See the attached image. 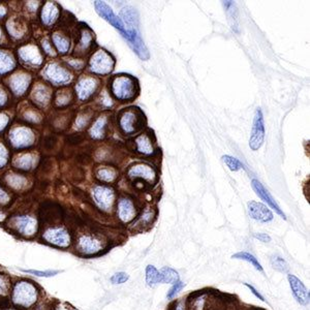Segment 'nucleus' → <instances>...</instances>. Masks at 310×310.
Returning <instances> with one entry per match:
<instances>
[{
  "instance_id": "nucleus-41",
  "label": "nucleus",
  "mask_w": 310,
  "mask_h": 310,
  "mask_svg": "<svg viewBox=\"0 0 310 310\" xmlns=\"http://www.w3.org/2000/svg\"><path fill=\"white\" fill-rule=\"evenodd\" d=\"M70 142L71 144H79L80 142H82L83 140V136L81 134H73L70 136Z\"/></svg>"
},
{
  "instance_id": "nucleus-43",
  "label": "nucleus",
  "mask_w": 310,
  "mask_h": 310,
  "mask_svg": "<svg viewBox=\"0 0 310 310\" xmlns=\"http://www.w3.org/2000/svg\"><path fill=\"white\" fill-rule=\"evenodd\" d=\"M44 48L47 50V53L49 54H53V50H52L50 47H49V43L48 42H45V44H43Z\"/></svg>"
},
{
  "instance_id": "nucleus-22",
  "label": "nucleus",
  "mask_w": 310,
  "mask_h": 310,
  "mask_svg": "<svg viewBox=\"0 0 310 310\" xmlns=\"http://www.w3.org/2000/svg\"><path fill=\"white\" fill-rule=\"evenodd\" d=\"M53 42L55 46L57 47V49L60 51V53L62 54L66 53L67 50L70 49V41H68L66 38H64L62 34L55 33L53 37Z\"/></svg>"
},
{
  "instance_id": "nucleus-40",
  "label": "nucleus",
  "mask_w": 310,
  "mask_h": 310,
  "mask_svg": "<svg viewBox=\"0 0 310 310\" xmlns=\"http://www.w3.org/2000/svg\"><path fill=\"white\" fill-rule=\"evenodd\" d=\"M245 285H246V286H247V287H248V288H249V289L251 290V292H252V294H253V295H254V296H255V297L257 298V299H260L261 301H265L264 297H263V296H262V295L260 294V292H258V291H257V290H256V289H255V288H254V287L252 286V285H250V284H248V283H245Z\"/></svg>"
},
{
  "instance_id": "nucleus-30",
  "label": "nucleus",
  "mask_w": 310,
  "mask_h": 310,
  "mask_svg": "<svg viewBox=\"0 0 310 310\" xmlns=\"http://www.w3.org/2000/svg\"><path fill=\"white\" fill-rule=\"evenodd\" d=\"M11 289V280L5 274H0V296H7Z\"/></svg>"
},
{
  "instance_id": "nucleus-25",
  "label": "nucleus",
  "mask_w": 310,
  "mask_h": 310,
  "mask_svg": "<svg viewBox=\"0 0 310 310\" xmlns=\"http://www.w3.org/2000/svg\"><path fill=\"white\" fill-rule=\"evenodd\" d=\"M271 264L274 269H276L280 272H286L288 270V266L282 257L278 255H274L271 258Z\"/></svg>"
},
{
  "instance_id": "nucleus-21",
  "label": "nucleus",
  "mask_w": 310,
  "mask_h": 310,
  "mask_svg": "<svg viewBox=\"0 0 310 310\" xmlns=\"http://www.w3.org/2000/svg\"><path fill=\"white\" fill-rule=\"evenodd\" d=\"M225 7L226 10L228 12L229 18L232 24V28L235 29L236 31H238V20H237V10H236V6L235 4H233V2H225Z\"/></svg>"
},
{
  "instance_id": "nucleus-7",
  "label": "nucleus",
  "mask_w": 310,
  "mask_h": 310,
  "mask_svg": "<svg viewBox=\"0 0 310 310\" xmlns=\"http://www.w3.org/2000/svg\"><path fill=\"white\" fill-rule=\"evenodd\" d=\"M113 189L107 186H96L93 189V198L96 205L102 210H109L114 202Z\"/></svg>"
},
{
  "instance_id": "nucleus-36",
  "label": "nucleus",
  "mask_w": 310,
  "mask_h": 310,
  "mask_svg": "<svg viewBox=\"0 0 310 310\" xmlns=\"http://www.w3.org/2000/svg\"><path fill=\"white\" fill-rule=\"evenodd\" d=\"M183 287H184V283L181 282L180 280L178 282H176L175 284H173V287H172L170 289V291L168 292V299H172L173 297H175Z\"/></svg>"
},
{
  "instance_id": "nucleus-32",
  "label": "nucleus",
  "mask_w": 310,
  "mask_h": 310,
  "mask_svg": "<svg viewBox=\"0 0 310 310\" xmlns=\"http://www.w3.org/2000/svg\"><path fill=\"white\" fill-rule=\"evenodd\" d=\"M137 143V149L140 152L143 153H150L152 151V146L150 144V141L147 139L146 136H141L136 140Z\"/></svg>"
},
{
  "instance_id": "nucleus-31",
  "label": "nucleus",
  "mask_w": 310,
  "mask_h": 310,
  "mask_svg": "<svg viewBox=\"0 0 310 310\" xmlns=\"http://www.w3.org/2000/svg\"><path fill=\"white\" fill-rule=\"evenodd\" d=\"M22 271L25 272V273H28V274L36 275V276H39V277H52V276H55V275H57L59 273V271H57V270H47V271L22 270Z\"/></svg>"
},
{
  "instance_id": "nucleus-48",
  "label": "nucleus",
  "mask_w": 310,
  "mask_h": 310,
  "mask_svg": "<svg viewBox=\"0 0 310 310\" xmlns=\"http://www.w3.org/2000/svg\"><path fill=\"white\" fill-rule=\"evenodd\" d=\"M0 36H2V32H0Z\"/></svg>"
},
{
  "instance_id": "nucleus-28",
  "label": "nucleus",
  "mask_w": 310,
  "mask_h": 310,
  "mask_svg": "<svg viewBox=\"0 0 310 310\" xmlns=\"http://www.w3.org/2000/svg\"><path fill=\"white\" fill-rule=\"evenodd\" d=\"M46 9L49 11V13H48V15H43V22H45V24L49 25V24L53 23L56 20L55 18L57 17V11L53 8V6L49 5V4L46 6Z\"/></svg>"
},
{
  "instance_id": "nucleus-34",
  "label": "nucleus",
  "mask_w": 310,
  "mask_h": 310,
  "mask_svg": "<svg viewBox=\"0 0 310 310\" xmlns=\"http://www.w3.org/2000/svg\"><path fill=\"white\" fill-rule=\"evenodd\" d=\"M129 276L125 272H118L111 277V282L113 284H122L128 280Z\"/></svg>"
},
{
  "instance_id": "nucleus-4",
  "label": "nucleus",
  "mask_w": 310,
  "mask_h": 310,
  "mask_svg": "<svg viewBox=\"0 0 310 310\" xmlns=\"http://www.w3.org/2000/svg\"><path fill=\"white\" fill-rule=\"evenodd\" d=\"M43 238L48 243L61 248L68 247L71 244V236L63 228H50L44 233Z\"/></svg>"
},
{
  "instance_id": "nucleus-37",
  "label": "nucleus",
  "mask_w": 310,
  "mask_h": 310,
  "mask_svg": "<svg viewBox=\"0 0 310 310\" xmlns=\"http://www.w3.org/2000/svg\"><path fill=\"white\" fill-rule=\"evenodd\" d=\"M56 144H57V139H56L55 135H49V136L46 137L45 141H44L45 148L49 149V150L54 149Z\"/></svg>"
},
{
  "instance_id": "nucleus-24",
  "label": "nucleus",
  "mask_w": 310,
  "mask_h": 310,
  "mask_svg": "<svg viewBox=\"0 0 310 310\" xmlns=\"http://www.w3.org/2000/svg\"><path fill=\"white\" fill-rule=\"evenodd\" d=\"M96 176L101 181L112 182L116 178V173L112 169H100L97 171Z\"/></svg>"
},
{
  "instance_id": "nucleus-16",
  "label": "nucleus",
  "mask_w": 310,
  "mask_h": 310,
  "mask_svg": "<svg viewBox=\"0 0 310 310\" xmlns=\"http://www.w3.org/2000/svg\"><path fill=\"white\" fill-rule=\"evenodd\" d=\"M128 176L130 178H142L152 181L155 178V173L151 168L147 166H135L129 170Z\"/></svg>"
},
{
  "instance_id": "nucleus-46",
  "label": "nucleus",
  "mask_w": 310,
  "mask_h": 310,
  "mask_svg": "<svg viewBox=\"0 0 310 310\" xmlns=\"http://www.w3.org/2000/svg\"><path fill=\"white\" fill-rule=\"evenodd\" d=\"M5 13H6V11L3 8H0V17H3L5 15Z\"/></svg>"
},
{
  "instance_id": "nucleus-8",
  "label": "nucleus",
  "mask_w": 310,
  "mask_h": 310,
  "mask_svg": "<svg viewBox=\"0 0 310 310\" xmlns=\"http://www.w3.org/2000/svg\"><path fill=\"white\" fill-rule=\"evenodd\" d=\"M78 250L84 254H94L101 250V241L93 236L84 235L78 240Z\"/></svg>"
},
{
  "instance_id": "nucleus-12",
  "label": "nucleus",
  "mask_w": 310,
  "mask_h": 310,
  "mask_svg": "<svg viewBox=\"0 0 310 310\" xmlns=\"http://www.w3.org/2000/svg\"><path fill=\"white\" fill-rule=\"evenodd\" d=\"M248 211L250 217L260 222H269L273 219V213L261 203L253 201L248 203Z\"/></svg>"
},
{
  "instance_id": "nucleus-33",
  "label": "nucleus",
  "mask_w": 310,
  "mask_h": 310,
  "mask_svg": "<svg viewBox=\"0 0 310 310\" xmlns=\"http://www.w3.org/2000/svg\"><path fill=\"white\" fill-rule=\"evenodd\" d=\"M26 84H27L26 81H23V80H22V77H20V78H16V79H14L13 82H12V86H13L14 90H15L16 92H19L18 94H22V93L25 91L26 86H24V85H26Z\"/></svg>"
},
{
  "instance_id": "nucleus-19",
  "label": "nucleus",
  "mask_w": 310,
  "mask_h": 310,
  "mask_svg": "<svg viewBox=\"0 0 310 310\" xmlns=\"http://www.w3.org/2000/svg\"><path fill=\"white\" fill-rule=\"evenodd\" d=\"M232 257L236 258V260H243V261H246V262L250 263L257 271H260V272L264 271L262 265L258 263V261L256 260V258L252 254H250L249 252H245V251L238 252V253L234 254Z\"/></svg>"
},
{
  "instance_id": "nucleus-9",
  "label": "nucleus",
  "mask_w": 310,
  "mask_h": 310,
  "mask_svg": "<svg viewBox=\"0 0 310 310\" xmlns=\"http://www.w3.org/2000/svg\"><path fill=\"white\" fill-rule=\"evenodd\" d=\"M292 295L296 298V300L302 304L306 305L309 303V291L306 288V286L303 284V282L298 279L294 275H288L287 276Z\"/></svg>"
},
{
  "instance_id": "nucleus-13",
  "label": "nucleus",
  "mask_w": 310,
  "mask_h": 310,
  "mask_svg": "<svg viewBox=\"0 0 310 310\" xmlns=\"http://www.w3.org/2000/svg\"><path fill=\"white\" fill-rule=\"evenodd\" d=\"M118 215L119 218L124 222H128L133 219L135 215L134 206L128 199H121L118 204Z\"/></svg>"
},
{
  "instance_id": "nucleus-42",
  "label": "nucleus",
  "mask_w": 310,
  "mask_h": 310,
  "mask_svg": "<svg viewBox=\"0 0 310 310\" xmlns=\"http://www.w3.org/2000/svg\"><path fill=\"white\" fill-rule=\"evenodd\" d=\"M8 123V118L4 115H0V130L4 129Z\"/></svg>"
},
{
  "instance_id": "nucleus-15",
  "label": "nucleus",
  "mask_w": 310,
  "mask_h": 310,
  "mask_svg": "<svg viewBox=\"0 0 310 310\" xmlns=\"http://www.w3.org/2000/svg\"><path fill=\"white\" fill-rule=\"evenodd\" d=\"M96 86V81L93 79L86 78L81 80L77 86L79 97L81 99H87L92 95V92L95 91Z\"/></svg>"
},
{
  "instance_id": "nucleus-35",
  "label": "nucleus",
  "mask_w": 310,
  "mask_h": 310,
  "mask_svg": "<svg viewBox=\"0 0 310 310\" xmlns=\"http://www.w3.org/2000/svg\"><path fill=\"white\" fill-rule=\"evenodd\" d=\"M32 166V160L30 159V157H23L21 160H18V164H17V167L22 169V170H29Z\"/></svg>"
},
{
  "instance_id": "nucleus-27",
  "label": "nucleus",
  "mask_w": 310,
  "mask_h": 310,
  "mask_svg": "<svg viewBox=\"0 0 310 310\" xmlns=\"http://www.w3.org/2000/svg\"><path fill=\"white\" fill-rule=\"evenodd\" d=\"M8 57H10L8 54L2 53V52H0V60H4L6 58H8ZM13 65H14V61H13L12 58L8 59V60H5V61H0V74L7 73L10 70H12Z\"/></svg>"
},
{
  "instance_id": "nucleus-6",
  "label": "nucleus",
  "mask_w": 310,
  "mask_h": 310,
  "mask_svg": "<svg viewBox=\"0 0 310 310\" xmlns=\"http://www.w3.org/2000/svg\"><path fill=\"white\" fill-rule=\"evenodd\" d=\"M114 95L119 99H128L133 96V83L128 78H117L112 84Z\"/></svg>"
},
{
  "instance_id": "nucleus-17",
  "label": "nucleus",
  "mask_w": 310,
  "mask_h": 310,
  "mask_svg": "<svg viewBox=\"0 0 310 310\" xmlns=\"http://www.w3.org/2000/svg\"><path fill=\"white\" fill-rule=\"evenodd\" d=\"M136 123H137V118H135V115L132 112H125L121 117V119H120V125H121V128L127 133L136 130Z\"/></svg>"
},
{
  "instance_id": "nucleus-45",
  "label": "nucleus",
  "mask_w": 310,
  "mask_h": 310,
  "mask_svg": "<svg viewBox=\"0 0 310 310\" xmlns=\"http://www.w3.org/2000/svg\"><path fill=\"white\" fill-rule=\"evenodd\" d=\"M5 217H6L5 213H3V212H0V221H3V220L5 219Z\"/></svg>"
},
{
  "instance_id": "nucleus-11",
  "label": "nucleus",
  "mask_w": 310,
  "mask_h": 310,
  "mask_svg": "<svg viewBox=\"0 0 310 310\" xmlns=\"http://www.w3.org/2000/svg\"><path fill=\"white\" fill-rule=\"evenodd\" d=\"M90 66L91 71L97 74H107L111 72L113 62L109 55L103 53V52H99V53L95 54L94 57L92 58Z\"/></svg>"
},
{
  "instance_id": "nucleus-29",
  "label": "nucleus",
  "mask_w": 310,
  "mask_h": 310,
  "mask_svg": "<svg viewBox=\"0 0 310 310\" xmlns=\"http://www.w3.org/2000/svg\"><path fill=\"white\" fill-rule=\"evenodd\" d=\"M8 182H9V184H10L12 187H14V188H16V189H20V188H22L23 186H25V184H26V179L23 178V177L20 176V175H12V176H10V177L8 178Z\"/></svg>"
},
{
  "instance_id": "nucleus-38",
  "label": "nucleus",
  "mask_w": 310,
  "mask_h": 310,
  "mask_svg": "<svg viewBox=\"0 0 310 310\" xmlns=\"http://www.w3.org/2000/svg\"><path fill=\"white\" fill-rule=\"evenodd\" d=\"M10 202V196L8 193L0 187V205H7Z\"/></svg>"
},
{
  "instance_id": "nucleus-18",
  "label": "nucleus",
  "mask_w": 310,
  "mask_h": 310,
  "mask_svg": "<svg viewBox=\"0 0 310 310\" xmlns=\"http://www.w3.org/2000/svg\"><path fill=\"white\" fill-rule=\"evenodd\" d=\"M160 283H171L175 284L179 281V274L174 269L165 267L160 272Z\"/></svg>"
},
{
  "instance_id": "nucleus-26",
  "label": "nucleus",
  "mask_w": 310,
  "mask_h": 310,
  "mask_svg": "<svg viewBox=\"0 0 310 310\" xmlns=\"http://www.w3.org/2000/svg\"><path fill=\"white\" fill-rule=\"evenodd\" d=\"M222 161L225 162V164L228 166V168L231 171L237 172V171H239V170L243 168L242 164H241L237 159L230 157V155H225V157H222Z\"/></svg>"
},
{
  "instance_id": "nucleus-3",
  "label": "nucleus",
  "mask_w": 310,
  "mask_h": 310,
  "mask_svg": "<svg viewBox=\"0 0 310 310\" xmlns=\"http://www.w3.org/2000/svg\"><path fill=\"white\" fill-rule=\"evenodd\" d=\"M265 139V125H264V117L260 108H257L254 114L253 126L251 130V136L249 140V147L256 151L260 149L264 143Z\"/></svg>"
},
{
  "instance_id": "nucleus-20",
  "label": "nucleus",
  "mask_w": 310,
  "mask_h": 310,
  "mask_svg": "<svg viewBox=\"0 0 310 310\" xmlns=\"http://www.w3.org/2000/svg\"><path fill=\"white\" fill-rule=\"evenodd\" d=\"M146 281L149 286H154L160 283V274L154 266H147L146 268Z\"/></svg>"
},
{
  "instance_id": "nucleus-2",
  "label": "nucleus",
  "mask_w": 310,
  "mask_h": 310,
  "mask_svg": "<svg viewBox=\"0 0 310 310\" xmlns=\"http://www.w3.org/2000/svg\"><path fill=\"white\" fill-rule=\"evenodd\" d=\"M39 298V291L36 285L29 281L23 280L17 282L13 288L12 302L15 306L29 308L36 304Z\"/></svg>"
},
{
  "instance_id": "nucleus-39",
  "label": "nucleus",
  "mask_w": 310,
  "mask_h": 310,
  "mask_svg": "<svg viewBox=\"0 0 310 310\" xmlns=\"http://www.w3.org/2000/svg\"><path fill=\"white\" fill-rule=\"evenodd\" d=\"M254 237L256 239H258L260 241H262V242L264 243H268L271 241V237L267 234H263V233H258V234H254Z\"/></svg>"
},
{
  "instance_id": "nucleus-14",
  "label": "nucleus",
  "mask_w": 310,
  "mask_h": 310,
  "mask_svg": "<svg viewBox=\"0 0 310 310\" xmlns=\"http://www.w3.org/2000/svg\"><path fill=\"white\" fill-rule=\"evenodd\" d=\"M47 74V77L51 80L53 81L54 83H59V84H62V83H66L70 81L71 77H70V74H67L63 68L59 67L58 65L56 64H51L48 70L46 72Z\"/></svg>"
},
{
  "instance_id": "nucleus-44",
  "label": "nucleus",
  "mask_w": 310,
  "mask_h": 310,
  "mask_svg": "<svg viewBox=\"0 0 310 310\" xmlns=\"http://www.w3.org/2000/svg\"><path fill=\"white\" fill-rule=\"evenodd\" d=\"M6 98H7V96H6L5 92H3V91H0V106H2V105H4V103L6 102V101H5V100H6Z\"/></svg>"
},
{
  "instance_id": "nucleus-5",
  "label": "nucleus",
  "mask_w": 310,
  "mask_h": 310,
  "mask_svg": "<svg viewBox=\"0 0 310 310\" xmlns=\"http://www.w3.org/2000/svg\"><path fill=\"white\" fill-rule=\"evenodd\" d=\"M12 227L23 236L31 237L38 231V222L31 216H17L12 219Z\"/></svg>"
},
{
  "instance_id": "nucleus-47",
  "label": "nucleus",
  "mask_w": 310,
  "mask_h": 310,
  "mask_svg": "<svg viewBox=\"0 0 310 310\" xmlns=\"http://www.w3.org/2000/svg\"><path fill=\"white\" fill-rule=\"evenodd\" d=\"M175 310H183V307H182V305H181V304L177 305V306H176V308H175Z\"/></svg>"
},
{
  "instance_id": "nucleus-10",
  "label": "nucleus",
  "mask_w": 310,
  "mask_h": 310,
  "mask_svg": "<svg viewBox=\"0 0 310 310\" xmlns=\"http://www.w3.org/2000/svg\"><path fill=\"white\" fill-rule=\"evenodd\" d=\"M252 187L254 189V192L256 193V195L260 197L262 200H264L271 207L272 209L276 211V213L279 214L282 218H284V219L286 218L285 214L282 212V210L280 209V207L278 206V204L275 202V200L272 198V196L269 194V192L263 186V184L260 181L253 179L252 180Z\"/></svg>"
},
{
  "instance_id": "nucleus-23",
  "label": "nucleus",
  "mask_w": 310,
  "mask_h": 310,
  "mask_svg": "<svg viewBox=\"0 0 310 310\" xmlns=\"http://www.w3.org/2000/svg\"><path fill=\"white\" fill-rule=\"evenodd\" d=\"M105 128H106V119L100 118L95 122L93 127L91 128V136L95 137V139H99V137L103 136L105 134Z\"/></svg>"
},
{
  "instance_id": "nucleus-1",
  "label": "nucleus",
  "mask_w": 310,
  "mask_h": 310,
  "mask_svg": "<svg viewBox=\"0 0 310 310\" xmlns=\"http://www.w3.org/2000/svg\"><path fill=\"white\" fill-rule=\"evenodd\" d=\"M94 7H95L97 14L101 17V18L108 21L113 27H115L118 31H120V33L122 34V37L125 40H127V42L129 43V45L131 46L132 50L135 52L137 56L143 60H146L149 58L148 50L145 47L144 43L142 42L139 33H137L134 29H127L125 25L123 24V22L121 21V19H120L119 17H117L113 13L112 9L105 3L95 2Z\"/></svg>"
}]
</instances>
